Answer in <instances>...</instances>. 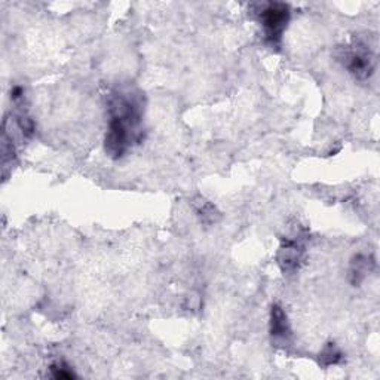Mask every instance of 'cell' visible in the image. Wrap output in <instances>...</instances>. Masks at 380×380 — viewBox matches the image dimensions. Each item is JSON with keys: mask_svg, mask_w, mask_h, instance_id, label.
Returning a JSON list of instances; mask_svg holds the SVG:
<instances>
[{"mask_svg": "<svg viewBox=\"0 0 380 380\" xmlns=\"http://www.w3.org/2000/svg\"><path fill=\"white\" fill-rule=\"evenodd\" d=\"M339 60L344 63L349 73L361 82L368 81L374 73V55L366 43L352 42L340 48Z\"/></svg>", "mask_w": 380, "mask_h": 380, "instance_id": "cell-1", "label": "cell"}, {"mask_svg": "<svg viewBox=\"0 0 380 380\" xmlns=\"http://www.w3.org/2000/svg\"><path fill=\"white\" fill-rule=\"evenodd\" d=\"M290 6L282 2H272L264 5L260 11V21L264 28L266 41L277 46L281 43L282 34L290 21Z\"/></svg>", "mask_w": 380, "mask_h": 380, "instance_id": "cell-2", "label": "cell"}, {"mask_svg": "<svg viewBox=\"0 0 380 380\" xmlns=\"http://www.w3.org/2000/svg\"><path fill=\"white\" fill-rule=\"evenodd\" d=\"M305 257V246L299 240L284 237L277 254V262L282 272H294L300 268Z\"/></svg>", "mask_w": 380, "mask_h": 380, "instance_id": "cell-3", "label": "cell"}, {"mask_svg": "<svg viewBox=\"0 0 380 380\" xmlns=\"http://www.w3.org/2000/svg\"><path fill=\"white\" fill-rule=\"evenodd\" d=\"M269 331H271V336L275 340H281V341H287L291 336L288 317L279 305H273L271 309Z\"/></svg>", "mask_w": 380, "mask_h": 380, "instance_id": "cell-4", "label": "cell"}, {"mask_svg": "<svg viewBox=\"0 0 380 380\" xmlns=\"http://www.w3.org/2000/svg\"><path fill=\"white\" fill-rule=\"evenodd\" d=\"M376 266L374 259L372 255H366V254H357L355 257L350 262V268H349V281L352 285H359L363 282L367 275L373 272Z\"/></svg>", "mask_w": 380, "mask_h": 380, "instance_id": "cell-5", "label": "cell"}, {"mask_svg": "<svg viewBox=\"0 0 380 380\" xmlns=\"http://www.w3.org/2000/svg\"><path fill=\"white\" fill-rule=\"evenodd\" d=\"M195 210L204 224H213L220 218V213L217 211V208L211 202L205 201L204 198H199V201L195 204Z\"/></svg>", "mask_w": 380, "mask_h": 380, "instance_id": "cell-6", "label": "cell"}, {"mask_svg": "<svg viewBox=\"0 0 380 380\" xmlns=\"http://www.w3.org/2000/svg\"><path fill=\"white\" fill-rule=\"evenodd\" d=\"M341 359H344V354H341L339 346L336 344H331V341L324 346V349H322L319 354V364L324 367L336 366L341 363Z\"/></svg>", "mask_w": 380, "mask_h": 380, "instance_id": "cell-7", "label": "cell"}, {"mask_svg": "<svg viewBox=\"0 0 380 380\" xmlns=\"http://www.w3.org/2000/svg\"><path fill=\"white\" fill-rule=\"evenodd\" d=\"M51 372H52V376L55 379H64V380H70V379H74V373L70 370L69 366H65L64 363H56L54 366H51Z\"/></svg>", "mask_w": 380, "mask_h": 380, "instance_id": "cell-8", "label": "cell"}, {"mask_svg": "<svg viewBox=\"0 0 380 380\" xmlns=\"http://www.w3.org/2000/svg\"><path fill=\"white\" fill-rule=\"evenodd\" d=\"M23 95H24V89H23L21 87H14V88H12V91H11V98H12L14 101L20 100V98L23 97Z\"/></svg>", "mask_w": 380, "mask_h": 380, "instance_id": "cell-9", "label": "cell"}]
</instances>
